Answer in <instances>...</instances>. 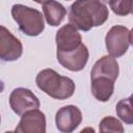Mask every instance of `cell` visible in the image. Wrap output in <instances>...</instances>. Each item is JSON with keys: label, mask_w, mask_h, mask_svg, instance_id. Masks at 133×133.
<instances>
[{"label": "cell", "mask_w": 133, "mask_h": 133, "mask_svg": "<svg viewBox=\"0 0 133 133\" xmlns=\"http://www.w3.org/2000/svg\"><path fill=\"white\" fill-rule=\"evenodd\" d=\"M108 17V8L100 0H76L70 6V24L82 31L103 25Z\"/></svg>", "instance_id": "6da1fadb"}, {"label": "cell", "mask_w": 133, "mask_h": 133, "mask_svg": "<svg viewBox=\"0 0 133 133\" xmlns=\"http://www.w3.org/2000/svg\"><path fill=\"white\" fill-rule=\"evenodd\" d=\"M37 87L56 100H65L75 92V82L65 76L59 75L52 69H45L38 72L35 78Z\"/></svg>", "instance_id": "7a4b0ae2"}, {"label": "cell", "mask_w": 133, "mask_h": 133, "mask_svg": "<svg viewBox=\"0 0 133 133\" xmlns=\"http://www.w3.org/2000/svg\"><path fill=\"white\" fill-rule=\"evenodd\" d=\"M11 16L20 30L28 36H37L45 29L44 17L42 12L35 8L23 4H14L11 7Z\"/></svg>", "instance_id": "3957f363"}, {"label": "cell", "mask_w": 133, "mask_h": 133, "mask_svg": "<svg viewBox=\"0 0 133 133\" xmlns=\"http://www.w3.org/2000/svg\"><path fill=\"white\" fill-rule=\"evenodd\" d=\"M131 42V30L122 25H115L111 27L105 36L106 49L109 55L114 58L123 56L128 51Z\"/></svg>", "instance_id": "277c9868"}, {"label": "cell", "mask_w": 133, "mask_h": 133, "mask_svg": "<svg viewBox=\"0 0 133 133\" xmlns=\"http://www.w3.org/2000/svg\"><path fill=\"white\" fill-rule=\"evenodd\" d=\"M9 105L12 111L21 116L28 110L39 108L41 103L37 97L30 89L18 87L15 88L9 96Z\"/></svg>", "instance_id": "5b68a950"}, {"label": "cell", "mask_w": 133, "mask_h": 133, "mask_svg": "<svg viewBox=\"0 0 133 133\" xmlns=\"http://www.w3.org/2000/svg\"><path fill=\"white\" fill-rule=\"evenodd\" d=\"M88 49L87 47L81 43L77 48L66 51V52H56V57L58 62L65 69L72 72H79L84 69L88 60Z\"/></svg>", "instance_id": "8992f818"}, {"label": "cell", "mask_w": 133, "mask_h": 133, "mask_svg": "<svg viewBox=\"0 0 133 133\" xmlns=\"http://www.w3.org/2000/svg\"><path fill=\"white\" fill-rule=\"evenodd\" d=\"M22 43L7 28L0 25V59L15 61L22 56Z\"/></svg>", "instance_id": "52a82bcc"}, {"label": "cell", "mask_w": 133, "mask_h": 133, "mask_svg": "<svg viewBox=\"0 0 133 133\" xmlns=\"http://www.w3.org/2000/svg\"><path fill=\"white\" fill-rule=\"evenodd\" d=\"M82 122L81 110L74 105L61 107L55 114V124L59 131L69 133L74 131Z\"/></svg>", "instance_id": "ba28073f"}, {"label": "cell", "mask_w": 133, "mask_h": 133, "mask_svg": "<svg viewBox=\"0 0 133 133\" xmlns=\"http://www.w3.org/2000/svg\"><path fill=\"white\" fill-rule=\"evenodd\" d=\"M21 133H45L46 116L37 109H31L21 115V119L15 129Z\"/></svg>", "instance_id": "9c48e42d"}, {"label": "cell", "mask_w": 133, "mask_h": 133, "mask_svg": "<svg viewBox=\"0 0 133 133\" xmlns=\"http://www.w3.org/2000/svg\"><path fill=\"white\" fill-rule=\"evenodd\" d=\"M57 51L66 52L77 48L82 43L81 34L72 24H65L58 29L55 36Z\"/></svg>", "instance_id": "30bf717a"}, {"label": "cell", "mask_w": 133, "mask_h": 133, "mask_svg": "<svg viewBox=\"0 0 133 133\" xmlns=\"http://www.w3.org/2000/svg\"><path fill=\"white\" fill-rule=\"evenodd\" d=\"M90 81L92 96L100 102H107L113 94L115 80L107 76H96L91 77Z\"/></svg>", "instance_id": "8fae6325"}, {"label": "cell", "mask_w": 133, "mask_h": 133, "mask_svg": "<svg viewBox=\"0 0 133 133\" xmlns=\"http://www.w3.org/2000/svg\"><path fill=\"white\" fill-rule=\"evenodd\" d=\"M118 73L119 69L116 59L110 55H105L95 62L90 72V78L96 76H107L113 80H116Z\"/></svg>", "instance_id": "7c38bea8"}, {"label": "cell", "mask_w": 133, "mask_h": 133, "mask_svg": "<svg viewBox=\"0 0 133 133\" xmlns=\"http://www.w3.org/2000/svg\"><path fill=\"white\" fill-rule=\"evenodd\" d=\"M43 11L47 23L53 27L60 25L66 15L65 7L55 0H48L43 3Z\"/></svg>", "instance_id": "4fadbf2b"}, {"label": "cell", "mask_w": 133, "mask_h": 133, "mask_svg": "<svg viewBox=\"0 0 133 133\" xmlns=\"http://www.w3.org/2000/svg\"><path fill=\"white\" fill-rule=\"evenodd\" d=\"M132 98L123 99L117 102L115 106V111L117 116L128 125L133 124V112H132Z\"/></svg>", "instance_id": "5bb4252c"}, {"label": "cell", "mask_w": 133, "mask_h": 133, "mask_svg": "<svg viewBox=\"0 0 133 133\" xmlns=\"http://www.w3.org/2000/svg\"><path fill=\"white\" fill-rule=\"evenodd\" d=\"M99 130L101 132H116V133H123L124 127L122 123L113 117V116H105L99 125Z\"/></svg>", "instance_id": "9a60e30c"}, {"label": "cell", "mask_w": 133, "mask_h": 133, "mask_svg": "<svg viewBox=\"0 0 133 133\" xmlns=\"http://www.w3.org/2000/svg\"><path fill=\"white\" fill-rule=\"evenodd\" d=\"M108 3L117 16H128L132 12V0H109Z\"/></svg>", "instance_id": "2e32d148"}, {"label": "cell", "mask_w": 133, "mask_h": 133, "mask_svg": "<svg viewBox=\"0 0 133 133\" xmlns=\"http://www.w3.org/2000/svg\"><path fill=\"white\" fill-rule=\"evenodd\" d=\"M34 2H36V3H38V4H43V3H45L46 1H48V0H33Z\"/></svg>", "instance_id": "e0dca14e"}, {"label": "cell", "mask_w": 133, "mask_h": 133, "mask_svg": "<svg viewBox=\"0 0 133 133\" xmlns=\"http://www.w3.org/2000/svg\"><path fill=\"white\" fill-rule=\"evenodd\" d=\"M100 1H101V2H103V3H107L109 0H100Z\"/></svg>", "instance_id": "ac0fdd59"}, {"label": "cell", "mask_w": 133, "mask_h": 133, "mask_svg": "<svg viewBox=\"0 0 133 133\" xmlns=\"http://www.w3.org/2000/svg\"><path fill=\"white\" fill-rule=\"evenodd\" d=\"M65 1H70V0H65Z\"/></svg>", "instance_id": "d6986e66"}, {"label": "cell", "mask_w": 133, "mask_h": 133, "mask_svg": "<svg viewBox=\"0 0 133 133\" xmlns=\"http://www.w3.org/2000/svg\"><path fill=\"white\" fill-rule=\"evenodd\" d=\"M0 122H1V117H0Z\"/></svg>", "instance_id": "ffe728a7"}]
</instances>
